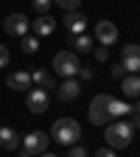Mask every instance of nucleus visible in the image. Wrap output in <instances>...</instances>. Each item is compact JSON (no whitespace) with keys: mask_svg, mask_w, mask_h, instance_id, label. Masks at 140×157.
<instances>
[{"mask_svg":"<svg viewBox=\"0 0 140 157\" xmlns=\"http://www.w3.org/2000/svg\"><path fill=\"white\" fill-rule=\"evenodd\" d=\"M107 146L109 149H123V146H129L132 143V137H134V129H132V124H126V121H115V124H109L107 126Z\"/></svg>","mask_w":140,"mask_h":157,"instance_id":"f03ea898","label":"nucleus"},{"mask_svg":"<svg viewBox=\"0 0 140 157\" xmlns=\"http://www.w3.org/2000/svg\"><path fill=\"white\" fill-rule=\"evenodd\" d=\"M109 76H112V78H118V82H121V78L126 76V70H123V65H112V70H109Z\"/></svg>","mask_w":140,"mask_h":157,"instance_id":"b1692460","label":"nucleus"},{"mask_svg":"<svg viewBox=\"0 0 140 157\" xmlns=\"http://www.w3.org/2000/svg\"><path fill=\"white\" fill-rule=\"evenodd\" d=\"M78 93H81V82H78V78H65L62 84H56L59 101H76Z\"/></svg>","mask_w":140,"mask_h":157,"instance_id":"9d476101","label":"nucleus"},{"mask_svg":"<svg viewBox=\"0 0 140 157\" xmlns=\"http://www.w3.org/2000/svg\"><path fill=\"white\" fill-rule=\"evenodd\" d=\"M134 118H132V129H140V112H132Z\"/></svg>","mask_w":140,"mask_h":157,"instance_id":"bb28decb","label":"nucleus"},{"mask_svg":"<svg viewBox=\"0 0 140 157\" xmlns=\"http://www.w3.org/2000/svg\"><path fill=\"white\" fill-rule=\"evenodd\" d=\"M20 157H34V154H31V151H25V149H23V151H20Z\"/></svg>","mask_w":140,"mask_h":157,"instance_id":"c85d7f7f","label":"nucleus"},{"mask_svg":"<svg viewBox=\"0 0 140 157\" xmlns=\"http://www.w3.org/2000/svg\"><path fill=\"white\" fill-rule=\"evenodd\" d=\"M62 25L70 31V36H78V34H84V28H87V17L81 11H67L65 20H62Z\"/></svg>","mask_w":140,"mask_h":157,"instance_id":"9b49d317","label":"nucleus"},{"mask_svg":"<svg viewBox=\"0 0 140 157\" xmlns=\"http://www.w3.org/2000/svg\"><path fill=\"white\" fill-rule=\"evenodd\" d=\"M48 143H51V137H48L45 132H28V135L23 137V149L31 151L34 157L45 154V151H48Z\"/></svg>","mask_w":140,"mask_h":157,"instance_id":"39448f33","label":"nucleus"},{"mask_svg":"<svg viewBox=\"0 0 140 157\" xmlns=\"http://www.w3.org/2000/svg\"><path fill=\"white\" fill-rule=\"evenodd\" d=\"M70 45L76 48L73 53H87V51L93 48V39H90L87 34H78V36H70Z\"/></svg>","mask_w":140,"mask_h":157,"instance_id":"a211bd4d","label":"nucleus"},{"mask_svg":"<svg viewBox=\"0 0 140 157\" xmlns=\"http://www.w3.org/2000/svg\"><path fill=\"white\" fill-rule=\"evenodd\" d=\"M78 76H81L84 82H87V78H93V70H84V67H81V70H78Z\"/></svg>","mask_w":140,"mask_h":157,"instance_id":"cd10ccee","label":"nucleus"},{"mask_svg":"<svg viewBox=\"0 0 140 157\" xmlns=\"http://www.w3.org/2000/svg\"><path fill=\"white\" fill-rule=\"evenodd\" d=\"M9 87L17 90V93H28V90H31V73H25V70L11 73V76H9Z\"/></svg>","mask_w":140,"mask_h":157,"instance_id":"4468645a","label":"nucleus"},{"mask_svg":"<svg viewBox=\"0 0 140 157\" xmlns=\"http://www.w3.org/2000/svg\"><path fill=\"white\" fill-rule=\"evenodd\" d=\"M107 56H109V48L107 45H98L95 48V59H98V62H107Z\"/></svg>","mask_w":140,"mask_h":157,"instance_id":"5701e85b","label":"nucleus"},{"mask_svg":"<svg viewBox=\"0 0 140 157\" xmlns=\"http://www.w3.org/2000/svg\"><path fill=\"white\" fill-rule=\"evenodd\" d=\"M31 28V23H28V17L25 14H9L6 20H3V31L6 34H11V36H25V31Z\"/></svg>","mask_w":140,"mask_h":157,"instance_id":"423d86ee","label":"nucleus"},{"mask_svg":"<svg viewBox=\"0 0 140 157\" xmlns=\"http://www.w3.org/2000/svg\"><path fill=\"white\" fill-rule=\"evenodd\" d=\"M53 70L62 76V78H76L78 70H81L78 53H73V51H59V53L53 56Z\"/></svg>","mask_w":140,"mask_h":157,"instance_id":"7ed1b4c3","label":"nucleus"},{"mask_svg":"<svg viewBox=\"0 0 140 157\" xmlns=\"http://www.w3.org/2000/svg\"><path fill=\"white\" fill-rule=\"evenodd\" d=\"M109 98L112 95L101 93V95H95L90 101V124L93 126H107V121H109Z\"/></svg>","mask_w":140,"mask_h":157,"instance_id":"20e7f679","label":"nucleus"},{"mask_svg":"<svg viewBox=\"0 0 140 157\" xmlns=\"http://www.w3.org/2000/svg\"><path fill=\"white\" fill-rule=\"evenodd\" d=\"M48 90H28V95H25V107H28V112H34V115H42L45 109H48Z\"/></svg>","mask_w":140,"mask_h":157,"instance_id":"0eeeda50","label":"nucleus"},{"mask_svg":"<svg viewBox=\"0 0 140 157\" xmlns=\"http://www.w3.org/2000/svg\"><path fill=\"white\" fill-rule=\"evenodd\" d=\"M23 51H25V53H36V51H39V39H36V36H25V39H23Z\"/></svg>","mask_w":140,"mask_h":157,"instance_id":"6ab92c4d","label":"nucleus"},{"mask_svg":"<svg viewBox=\"0 0 140 157\" xmlns=\"http://www.w3.org/2000/svg\"><path fill=\"white\" fill-rule=\"evenodd\" d=\"M121 93L126 98H140V76H134V73L123 76L121 78Z\"/></svg>","mask_w":140,"mask_h":157,"instance_id":"2eb2a0df","label":"nucleus"},{"mask_svg":"<svg viewBox=\"0 0 140 157\" xmlns=\"http://www.w3.org/2000/svg\"><path fill=\"white\" fill-rule=\"evenodd\" d=\"M31 82H36L42 90H56V78L51 73H45V70H34L31 73Z\"/></svg>","mask_w":140,"mask_h":157,"instance_id":"f3484780","label":"nucleus"},{"mask_svg":"<svg viewBox=\"0 0 140 157\" xmlns=\"http://www.w3.org/2000/svg\"><path fill=\"white\" fill-rule=\"evenodd\" d=\"M51 3H53V0H31V6H34V9L39 11V14H48Z\"/></svg>","mask_w":140,"mask_h":157,"instance_id":"412c9836","label":"nucleus"},{"mask_svg":"<svg viewBox=\"0 0 140 157\" xmlns=\"http://www.w3.org/2000/svg\"><path fill=\"white\" fill-rule=\"evenodd\" d=\"M31 28H34L36 36H51V34L56 31V20L48 17V14H39V17H36V23H31Z\"/></svg>","mask_w":140,"mask_h":157,"instance_id":"ddd939ff","label":"nucleus"},{"mask_svg":"<svg viewBox=\"0 0 140 157\" xmlns=\"http://www.w3.org/2000/svg\"><path fill=\"white\" fill-rule=\"evenodd\" d=\"M95 157H118V154H115L112 149H107V146H104V149H98V151H95Z\"/></svg>","mask_w":140,"mask_h":157,"instance_id":"a878e982","label":"nucleus"},{"mask_svg":"<svg viewBox=\"0 0 140 157\" xmlns=\"http://www.w3.org/2000/svg\"><path fill=\"white\" fill-rule=\"evenodd\" d=\"M121 65L126 73H137L140 70V45H123L121 51Z\"/></svg>","mask_w":140,"mask_h":157,"instance_id":"1a4fd4ad","label":"nucleus"},{"mask_svg":"<svg viewBox=\"0 0 140 157\" xmlns=\"http://www.w3.org/2000/svg\"><path fill=\"white\" fill-rule=\"evenodd\" d=\"M56 6H62L65 11H78V6H81V0H53Z\"/></svg>","mask_w":140,"mask_h":157,"instance_id":"aec40b11","label":"nucleus"},{"mask_svg":"<svg viewBox=\"0 0 140 157\" xmlns=\"http://www.w3.org/2000/svg\"><path fill=\"white\" fill-rule=\"evenodd\" d=\"M95 39L101 45H115V39H118V25L112 23V20H101V23H95Z\"/></svg>","mask_w":140,"mask_h":157,"instance_id":"6e6552de","label":"nucleus"},{"mask_svg":"<svg viewBox=\"0 0 140 157\" xmlns=\"http://www.w3.org/2000/svg\"><path fill=\"white\" fill-rule=\"evenodd\" d=\"M134 112H140V98H137V104H134Z\"/></svg>","mask_w":140,"mask_h":157,"instance_id":"c756f323","label":"nucleus"},{"mask_svg":"<svg viewBox=\"0 0 140 157\" xmlns=\"http://www.w3.org/2000/svg\"><path fill=\"white\" fill-rule=\"evenodd\" d=\"M20 143H23V137H20L11 126H0V149H6V151H17Z\"/></svg>","mask_w":140,"mask_h":157,"instance_id":"f8f14e48","label":"nucleus"},{"mask_svg":"<svg viewBox=\"0 0 140 157\" xmlns=\"http://www.w3.org/2000/svg\"><path fill=\"white\" fill-rule=\"evenodd\" d=\"M51 140L62 143V146H76L78 137H81V126H78V121H73V118H59V121L51 126Z\"/></svg>","mask_w":140,"mask_h":157,"instance_id":"f257e3e1","label":"nucleus"},{"mask_svg":"<svg viewBox=\"0 0 140 157\" xmlns=\"http://www.w3.org/2000/svg\"><path fill=\"white\" fill-rule=\"evenodd\" d=\"M39 157H56V154H48V151H45V154H39Z\"/></svg>","mask_w":140,"mask_h":157,"instance_id":"7c9ffc66","label":"nucleus"},{"mask_svg":"<svg viewBox=\"0 0 140 157\" xmlns=\"http://www.w3.org/2000/svg\"><path fill=\"white\" fill-rule=\"evenodd\" d=\"M132 112H134L132 104L121 101V98H109V118H126V115H132Z\"/></svg>","mask_w":140,"mask_h":157,"instance_id":"dca6fc26","label":"nucleus"},{"mask_svg":"<svg viewBox=\"0 0 140 157\" xmlns=\"http://www.w3.org/2000/svg\"><path fill=\"white\" fill-rule=\"evenodd\" d=\"M67 157H90V154H87V149H84V146H78V143H76V146L70 149V154H67Z\"/></svg>","mask_w":140,"mask_h":157,"instance_id":"393cba45","label":"nucleus"},{"mask_svg":"<svg viewBox=\"0 0 140 157\" xmlns=\"http://www.w3.org/2000/svg\"><path fill=\"white\" fill-rule=\"evenodd\" d=\"M9 59H11V53H9V48L0 42V67H6L9 65Z\"/></svg>","mask_w":140,"mask_h":157,"instance_id":"4be33fe9","label":"nucleus"}]
</instances>
